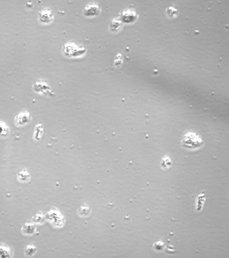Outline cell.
I'll use <instances>...</instances> for the list:
<instances>
[{
	"mask_svg": "<svg viewBox=\"0 0 229 258\" xmlns=\"http://www.w3.org/2000/svg\"><path fill=\"white\" fill-rule=\"evenodd\" d=\"M181 144L184 147L189 149H198L202 145L203 141L200 136L192 132L185 134L181 141Z\"/></svg>",
	"mask_w": 229,
	"mask_h": 258,
	"instance_id": "cell-1",
	"label": "cell"
},
{
	"mask_svg": "<svg viewBox=\"0 0 229 258\" xmlns=\"http://www.w3.org/2000/svg\"><path fill=\"white\" fill-rule=\"evenodd\" d=\"M33 89L36 92L41 93L44 94H49V96H52L54 94L51 88L46 84L44 81L38 80L34 84Z\"/></svg>",
	"mask_w": 229,
	"mask_h": 258,
	"instance_id": "cell-2",
	"label": "cell"
},
{
	"mask_svg": "<svg viewBox=\"0 0 229 258\" xmlns=\"http://www.w3.org/2000/svg\"><path fill=\"white\" fill-rule=\"evenodd\" d=\"M31 120V116L28 112H20L15 118L16 125L18 127H22L28 124Z\"/></svg>",
	"mask_w": 229,
	"mask_h": 258,
	"instance_id": "cell-3",
	"label": "cell"
},
{
	"mask_svg": "<svg viewBox=\"0 0 229 258\" xmlns=\"http://www.w3.org/2000/svg\"><path fill=\"white\" fill-rule=\"evenodd\" d=\"M100 7L95 3L88 4L83 9V14L87 17L97 16L100 14Z\"/></svg>",
	"mask_w": 229,
	"mask_h": 258,
	"instance_id": "cell-4",
	"label": "cell"
},
{
	"mask_svg": "<svg viewBox=\"0 0 229 258\" xmlns=\"http://www.w3.org/2000/svg\"><path fill=\"white\" fill-rule=\"evenodd\" d=\"M54 14L52 10L49 9H45L41 10L39 12V20L42 23L48 24L53 20Z\"/></svg>",
	"mask_w": 229,
	"mask_h": 258,
	"instance_id": "cell-5",
	"label": "cell"
},
{
	"mask_svg": "<svg viewBox=\"0 0 229 258\" xmlns=\"http://www.w3.org/2000/svg\"><path fill=\"white\" fill-rule=\"evenodd\" d=\"M12 253L10 248L5 244L0 243V258H12Z\"/></svg>",
	"mask_w": 229,
	"mask_h": 258,
	"instance_id": "cell-6",
	"label": "cell"
},
{
	"mask_svg": "<svg viewBox=\"0 0 229 258\" xmlns=\"http://www.w3.org/2000/svg\"><path fill=\"white\" fill-rule=\"evenodd\" d=\"M44 128L43 126H42V124H37L35 128V132H34V139L36 141H39L42 136Z\"/></svg>",
	"mask_w": 229,
	"mask_h": 258,
	"instance_id": "cell-7",
	"label": "cell"
},
{
	"mask_svg": "<svg viewBox=\"0 0 229 258\" xmlns=\"http://www.w3.org/2000/svg\"><path fill=\"white\" fill-rule=\"evenodd\" d=\"M18 178L20 182H27L30 178V175L27 171H21L18 174Z\"/></svg>",
	"mask_w": 229,
	"mask_h": 258,
	"instance_id": "cell-8",
	"label": "cell"
},
{
	"mask_svg": "<svg viewBox=\"0 0 229 258\" xmlns=\"http://www.w3.org/2000/svg\"><path fill=\"white\" fill-rule=\"evenodd\" d=\"M37 251V248L36 246H33V245H28V246L26 247L24 249V253H25V255L26 256H32L35 253H36V251Z\"/></svg>",
	"mask_w": 229,
	"mask_h": 258,
	"instance_id": "cell-9",
	"label": "cell"
},
{
	"mask_svg": "<svg viewBox=\"0 0 229 258\" xmlns=\"http://www.w3.org/2000/svg\"><path fill=\"white\" fill-rule=\"evenodd\" d=\"M8 132H9V128L6 124L0 121V136H6L8 135Z\"/></svg>",
	"mask_w": 229,
	"mask_h": 258,
	"instance_id": "cell-10",
	"label": "cell"
},
{
	"mask_svg": "<svg viewBox=\"0 0 229 258\" xmlns=\"http://www.w3.org/2000/svg\"><path fill=\"white\" fill-rule=\"evenodd\" d=\"M90 211V208H89L87 206H82L79 208L78 213L80 214V216H87Z\"/></svg>",
	"mask_w": 229,
	"mask_h": 258,
	"instance_id": "cell-11",
	"label": "cell"
},
{
	"mask_svg": "<svg viewBox=\"0 0 229 258\" xmlns=\"http://www.w3.org/2000/svg\"><path fill=\"white\" fill-rule=\"evenodd\" d=\"M110 26H111L112 31H117V29L119 28L120 26V22L119 21H116V22L113 21L112 24H110Z\"/></svg>",
	"mask_w": 229,
	"mask_h": 258,
	"instance_id": "cell-12",
	"label": "cell"
}]
</instances>
